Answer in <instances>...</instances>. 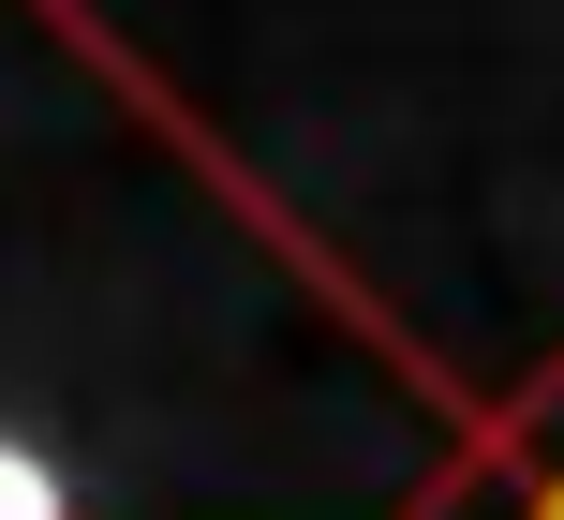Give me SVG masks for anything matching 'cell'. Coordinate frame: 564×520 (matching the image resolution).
<instances>
[{"label":"cell","instance_id":"obj_1","mask_svg":"<svg viewBox=\"0 0 564 520\" xmlns=\"http://www.w3.org/2000/svg\"><path fill=\"white\" fill-rule=\"evenodd\" d=\"M460 520H564V372L520 402V432H506V462L476 476V506Z\"/></svg>","mask_w":564,"mask_h":520}]
</instances>
